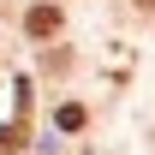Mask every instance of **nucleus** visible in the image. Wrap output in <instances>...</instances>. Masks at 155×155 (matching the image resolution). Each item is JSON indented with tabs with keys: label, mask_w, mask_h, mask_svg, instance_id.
I'll use <instances>...</instances> for the list:
<instances>
[{
	"label": "nucleus",
	"mask_w": 155,
	"mask_h": 155,
	"mask_svg": "<svg viewBox=\"0 0 155 155\" xmlns=\"http://www.w3.org/2000/svg\"><path fill=\"white\" fill-rule=\"evenodd\" d=\"M24 30H30V36H54L60 30V6H48V0L30 6V12H24Z\"/></svg>",
	"instance_id": "1"
},
{
	"label": "nucleus",
	"mask_w": 155,
	"mask_h": 155,
	"mask_svg": "<svg viewBox=\"0 0 155 155\" xmlns=\"http://www.w3.org/2000/svg\"><path fill=\"white\" fill-rule=\"evenodd\" d=\"M84 119H90V114H84L78 101H66V107L54 114V125H60V131H84Z\"/></svg>",
	"instance_id": "2"
}]
</instances>
